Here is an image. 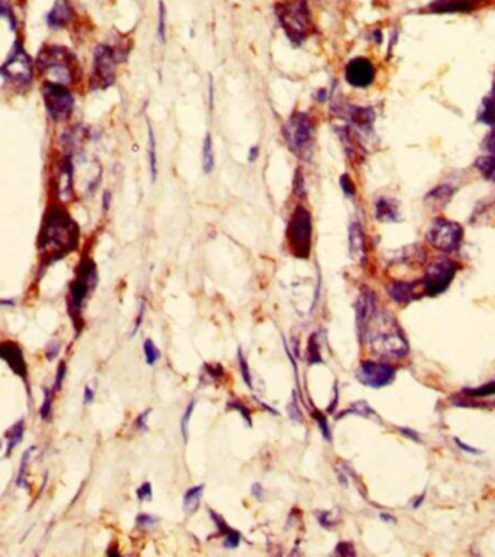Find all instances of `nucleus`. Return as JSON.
I'll list each match as a JSON object with an SVG mask.
<instances>
[{
	"instance_id": "1",
	"label": "nucleus",
	"mask_w": 495,
	"mask_h": 557,
	"mask_svg": "<svg viewBox=\"0 0 495 557\" xmlns=\"http://www.w3.org/2000/svg\"><path fill=\"white\" fill-rule=\"evenodd\" d=\"M79 241L80 229L72 216L60 206L49 207L38 241L44 264L48 266L72 254L77 249Z\"/></svg>"
},
{
	"instance_id": "2",
	"label": "nucleus",
	"mask_w": 495,
	"mask_h": 557,
	"mask_svg": "<svg viewBox=\"0 0 495 557\" xmlns=\"http://www.w3.org/2000/svg\"><path fill=\"white\" fill-rule=\"evenodd\" d=\"M361 334L368 340V344L380 356L384 357H403L409 353V344L401 330L397 328L394 320L378 312L368 321Z\"/></svg>"
},
{
	"instance_id": "3",
	"label": "nucleus",
	"mask_w": 495,
	"mask_h": 557,
	"mask_svg": "<svg viewBox=\"0 0 495 557\" xmlns=\"http://www.w3.org/2000/svg\"><path fill=\"white\" fill-rule=\"evenodd\" d=\"M35 64H37V68L41 73L47 76V81L60 83L64 86L74 83L81 71L74 54L68 48L60 45L44 47L40 51Z\"/></svg>"
},
{
	"instance_id": "4",
	"label": "nucleus",
	"mask_w": 495,
	"mask_h": 557,
	"mask_svg": "<svg viewBox=\"0 0 495 557\" xmlns=\"http://www.w3.org/2000/svg\"><path fill=\"white\" fill-rule=\"evenodd\" d=\"M275 13L287 38L295 47L302 45L316 31L307 0H279Z\"/></svg>"
},
{
	"instance_id": "5",
	"label": "nucleus",
	"mask_w": 495,
	"mask_h": 557,
	"mask_svg": "<svg viewBox=\"0 0 495 557\" xmlns=\"http://www.w3.org/2000/svg\"><path fill=\"white\" fill-rule=\"evenodd\" d=\"M97 285V269L96 264L90 258H83L77 268V275L68 286V296H67V310L70 317L74 323L76 334H80L83 329V307L84 302Z\"/></svg>"
},
{
	"instance_id": "6",
	"label": "nucleus",
	"mask_w": 495,
	"mask_h": 557,
	"mask_svg": "<svg viewBox=\"0 0 495 557\" xmlns=\"http://www.w3.org/2000/svg\"><path fill=\"white\" fill-rule=\"evenodd\" d=\"M281 135L293 155L305 163L311 161L316 147V127L306 112H294L281 128Z\"/></svg>"
},
{
	"instance_id": "7",
	"label": "nucleus",
	"mask_w": 495,
	"mask_h": 557,
	"mask_svg": "<svg viewBox=\"0 0 495 557\" xmlns=\"http://www.w3.org/2000/svg\"><path fill=\"white\" fill-rule=\"evenodd\" d=\"M287 242L293 257L298 259H307L311 252L313 222L309 209L297 206L287 225Z\"/></svg>"
},
{
	"instance_id": "8",
	"label": "nucleus",
	"mask_w": 495,
	"mask_h": 557,
	"mask_svg": "<svg viewBox=\"0 0 495 557\" xmlns=\"http://www.w3.org/2000/svg\"><path fill=\"white\" fill-rule=\"evenodd\" d=\"M0 76L5 83L15 88H28L33 80V61L24 45L16 41L3 64L0 65Z\"/></svg>"
},
{
	"instance_id": "9",
	"label": "nucleus",
	"mask_w": 495,
	"mask_h": 557,
	"mask_svg": "<svg viewBox=\"0 0 495 557\" xmlns=\"http://www.w3.org/2000/svg\"><path fill=\"white\" fill-rule=\"evenodd\" d=\"M127 58V54L119 49L100 44L93 52V68L90 76L92 90H106L113 86L116 80V67Z\"/></svg>"
},
{
	"instance_id": "10",
	"label": "nucleus",
	"mask_w": 495,
	"mask_h": 557,
	"mask_svg": "<svg viewBox=\"0 0 495 557\" xmlns=\"http://www.w3.org/2000/svg\"><path fill=\"white\" fill-rule=\"evenodd\" d=\"M41 93L45 109L52 120L64 122L73 115L76 100L68 86L45 80L41 87Z\"/></svg>"
},
{
	"instance_id": "11",
	"label": "nucleus",
	"mask_w": 495,
	"mask_h": 557,
	"mask_svg": "<svg viewBox=\"0 0 495 557\" xmlns=\"http://www.w3.org/2000/svg\"><path fill=\"white\" fill-rule=\"evenodd\" d=\"M428 241L433 248L441 250V252L452 254L456 252L462 245L464 229L453 220L439 218L433 220L428 230Z\"/></svg>"
},
{
	"instance_id": "12",
	"label": "nucleus",
	"mask_w": 495,
	"mask_h": 557,
	"mask_svg": "<svg viewBox=\"0 0 495 557\" xmlns=\"http://www.w3.org/2000/svg\"><path fill=\"white\" fill-rule=\"evenodd\" d=\"M457 271L455 262L449 259H436L428 269L423 278V290L428 296L435 297L445 293L452 284Z\"/></svg>"
},
{
	"instance_id": "13",
	"label": "nucleus",
	"mask_w": 495,
	"mask_h": 557,
	"mask_svg": "<svg viewBox=\"0 0 495 557\" xmlns=\"http://www.w3.org/2000/svg\"><path fill=\"white\" fill-rule=\"evenodd\" d=\"M357 376L361 384L371 388H382L394 381L396 371L390 365L381 362H362L358 368Z\"/></svg>"
},
{
	"instance_id": "14",
	"label": "nucleus",
	"mask_w": 495,
	"mask_h": 557,
	"mask_svg": "<svg viewBox=\"0 0 495 557\" xmlns=\"http://www.w3.org/2000/svg\"><path fill=\"white\" fill-rule=\"evenodd\" d=\"M345 80L352 87H369L375 80V67L368 58H353L345 67Z\"/></svg>"
},
{
	"instance_id": "15",
	"label": "nucleus",
	"mask_w": 495,
	"mask_h": 557,
	"mask_svg": "<svg viewBox=\"0 0 495 557\" xmlns=\"http://www.w3.org/2000/svg\"><path fill=\"white\" fill-rule=\"evenodd\" d=\"M0 359H3L17 376H21L29 391L28 365L25 361L22 348L15 342H10V340H8V342H0Z\"/></svg>"
},
{
	"instance_id": "16",
	"label": "nucleus",
	"mask_w": 495,
	"mask_h": 557,
	"mask_svg": "<svg viewBox=\"0 0 495 557\" xmlns=\"http://www.w3.org/2000/svg\"><path fill=\"white\" fill-rule=\"evenodd\" d=\"M339 115L345 116L353 128L362 132H371L374 128V123L377 115L373 107H364V106H348L346 109H341Z\"/></svg>"
},
{
	"instance_id": "17",
	"label": "nucleus",
	"mask_w": 495,
	"mask_h": 557,
	"mask_svg": "<svg viewBox=\"0 0 495 557\" xmlns=\"http://www.w3.org/2000/svg\"><path fill=\"white\" fill-rule=\"evenodd\" d=\"M377 297L369 289H362L358 300H357V325L358 329L362 332L368 321L373 318L377 313Z\"/></svg>"
},
{
	"instance_id": "18",
	"label": "nucleus",
	"mask_w": 495,
	"mask_h": 557,
	"mask_svg": "<svg viewBox=\"0 0 495 557\" xmlns=\"http://www.w3.org/2000/svg\"><path fill=\"white\" fill-rule=\"evenodd\" d=\"M47 24L52 29H61L73 19V8L70 0H56L54 6L47 15Z\"/></svg>"
},
{
	"instance_id": "19",
	"label": "nucleus",
	"mask_w": 495,
	"mask_h": 557,
	"mask_svg": "<svg viewBox=\"0 0 495 557\" xmlns=\"http://www.w3.org/2000/svg\"><path fill=\"white\" fill-rule=\"evenodd\" d=\"M349 255L355 262L361 265L365 264L366 259L365 236L364 230L358 222H352L349 226Z\"/></svg>"
},
{
	"instance_id": "20",
	"label": "nucleus",
	"mask_w": 495,
	"mask_h": 557,
	"mask_svg": "<svg viewBox=\"0 0 495 557\" xmlns=\"http://www.w3.org/2000/svg\"><path fill=\"white\" fill-rule=\"evenodd\" d=\"M375 219L381 223L398 222V203L394 199H388V197H378L375 200Z\"/></svg>"
},
{
	"instance_id": "21",
	"label": "nucleus",
	"mask_w": 495,
	"mask_h": 557,
	"mask_svg": "<svg viewBox=\"0 0 495 557\" xmlns=\"http://www.w3.org/2000/svg\"><path fill=\"white\" fill-rule=\"evenodd\" d=\"M414 282L407 281H394L387 286L388 296H390L396 302H409L414 298Z\"/></svg>"
},
{
	"instance_id": "22",
	"label": "nucleus",
	"mask_w": 495,
	"mask_h": 557,
	"mask_svg": "<svg viewBox=\"0 0 495 557\" xmlns=\"http://www.w3.org/2000/svg\"><path fill=\"white\" fill-rule=\"evenodd\" d=\"M478 120L488 127H495V86L489 90L480 106Z\"/></svg>"
},
{
	"instance_id": "23",
	"label": "nucleus",
	"mask_w": 495,
	"mask_h": 557,
	"mask_svg": "<svg viewBox=\"0 0 495 557\" xmlns=\"http://www.w3.org/2000/svg\"><path fill=\"white\" fill-rule=\"evenodd\" d=\"M25 433V420H17L8 431H6V456H10L15 447L19 444L24 439Z\"/></svg>"
},
{
	"instance_id": "24",
	"label": "nucleus",
	"mask_w": 495,
	"mask_h": 557,
	"mask_svg": "<svg viewBox=\"0 0 495 557\" xmlns=\"http://www.w3.org/2000/svg\"><path fill=\"white\" fill-rule=\"evenodd\" d=\"M452 193H453L452 186H439L426 195V202L429 204H433V207H441L449 202Z\"/></svg>"
},
{
	"instance_id": "25",
	"label": "nucleus",
	"mask_w": 495,
	"mask_h": 557,
	"mask_svg": "<svg viewBox=\"0 0 495 557\" xmlns=\"http://www.w3.org/2000/svg\"><path fill=\"white\" fill-rule=\"evenodd\" d=\"M202 163H203V171L206 174H210L215 170V152H213V140H211V135L207 134L203 142L202 148Z\"/></svg>"
},
{
	"instance_id": "26",
	"label": "nucleus",
	"mask_w": 495,
	"mask_h": 557,
	"mask_svg": "<svg viewBox=\"0 0 495 557\" xmlns=\"http://www.w3.org/2000/svg\"><path fill=\"white\" fill-rule=\"evenodd\" d=\"M204 490V485H197V487H193L190 488L186 495H184V511L187 514H191L197 510L199 504H200V499H202V494Z\"/></svg>"
},
{
	"instance_id": "27",
	"label": "nucleus",
	"mask_w": 495,
	"mask_h": 557,
	"mask_svg": "<svg viewBox=\"0 0 495 557\" xmlns=\"http://www.w3.org/2000/svg\"><path fill=\"white\" fill-rule=\"evenodd\" d=\"M475 167L484 175V178L495 183V155L488 154L485 156L478 158L475 163Z\"/></svg>"
},
{
	"instance_id": "28",
	"label": "nucleus",
	"mask_w": 495,
	"mask_h": 557,
	"mask_svg": "<svg viewBox=\"0 0 495 557\" xmlns=\"http://www.w3.org/2000/svg\"><path fill=\"white\" fill-rule=\"evenodd\" d=\"M148 142H149V172H151V183L154 184L158 177V161H156L155 135H154V131H152V127L149 122H148Z\"/></svg>"
},
{
	"instance_id": "29",
	"label": "nucleus",
	"mask_w": 495,
	"mask_h": 557,
	"mask_svg": "<svg viewBox=\"0 0 495 557\" xmlns=\"http://www.w3.org/2000/svg\"><path fill=\"white\" fill-rule=\"evenodd\" d=\"M35 451V446H32V447H29V449H26V451L24 452V455H22V459H21V466H19V471H17V478H16V485L19 488H22V487H25L26 485V481H25V476H26V469H28V462H29V458H31V453Z\"/></svg>"
},
{
	"instance_id": "30",
	"label": "nucleus",
	"mask_w": 495,
	"mask_h": 557,
	"mask_svg": "<svg viewBox=\"0 0 495 557\" xmlns=\"http://www.w3.org/2000/svg\"><path fill=\"white\" fill-rule=\"evenodd\" d=\"M293 193H294V195L298 197V199H303V197L306 195V183H305V175H303L302 168H297L294 172Z\"/></svg>"
},
{
	"instance_id": "31",
	"label": "nucleus",
	"mask_w": 495,
	"mask_h": 557,
	"mask_svg": "<svg viewBox=\"0 0 495 557\" xmlns=\"http://www.w3.org/2000/svg\"><path fill=\"white\" fill-rule=\"evenodd\" d=\"M165 16H167V12H165V6H164V2L163 0H160V5H158V28H156V35H158V38H160V42L161 44H164L165 42V37H167V33H165Z\"/></svg>"
},
{
	"instance_id": "32",
	"label": "nucleus",
	"mask_w": 495,
	"mask_h": 557,
	"mask_svg": "<svg viewBox=\"0 0 495 557\" xmlns=\"http://www.w3.org/2000/svg\"><path fill=\"white\" fill-rule=\"evenodd\" d=\"M54 389H49L45 388L44 389V403L40 408V416L42 420H48L51 416V410H52V400H54Z\"/></svg>"
},
{
	"instance_id": "33",
	"label": "nucleus",
	"mask_w": 495,
	"mask_h": 557,
	"mask_svg": "<svg viewBox=\"0 0 495 557\" xmlns=\"http://www.w3.org/2000/svg\"><path fill=\"white\" fill-rule=\"evenodd\" d=\"M0 17H6V19L9 21V25H10L12 31L16 29V25H17L16 15L13 12V8H12L9 0H0Z\"/></svg>"
},
{
	"instance_id": "34",
	"label": "nucleus",
	"mask_w": 495,
	"mask_h": 557,
	"mask_svg": "<svg viewBox=\"0 0 495 557\" xmlns=\"http://www.w3.org/2000/svg\"><path fill=\"white\" fill-rule=\"evenodd\" d=\"M317 334H311L310 340H309V348H307V356H309V361L310 364H317V362H322V356H320V350H319V344H317L316 340Z\"/></svg>"
},
{
	"instance_id": "35",
	"label": "nucleus",
	"mask_w": 495,
	"mask_h": 557,
	"mask_svg": "<svg viewBox=\"0 0 495 557\" xmlns=\"http://www.w3.org/2000/svg\"><path fill=\"white\" fill-rule=\"evenodd\" d=\"M144 353H145V357H147V362H148L149 365L155 364V362L158 361V359H160V356H161L160 350L156 349V346L154 345V342H152L151 339L145 340V344H144Z\"/></svg>"
},
{
	"instance_id": "36",
	"label": "nucleus",
	"mask_w": 495,
	"mask_h": 557,
	"mask_svg": "<svg viewBox=\"0 0 495 557\" xmlns=\"http://www.w3.org/2000/svg\"><path fill=\"white\" fill-rule=\"evenodd\" d=\"M465 392L468 395H472V397H488V395L495 394V381L475 389H465Z\"/></svg>"
},
{
	"instance_id": "37",
	"label": "nucleus",
	"mask_w": 495,
	"mask_h": 557,
	"mask_svg": "<svg viewBox=\"0 0 495 557\" xmlns=\"http://www.w3.org/2000/svg\"><path fill=\"white\" fill-rule=\"evenodd\" d=\"M238 361H239L241 373H242V376H243V381H245V384H246L248 387H250V388H252V380H251L250 366H248V362H246V359H245V356H243V353H242V350H241V349L238 350Z\"/></svg>"
},
{
	"instance_id": "38",
	"label": "nucleus",
	"mask_w": 495,
	"mask_h": 557,
	"mask_svg": "<svg viewBox=\"0 0 495 557\" xmlns=\"http://www.w3.org/2000/svg\"><path fill=\"white\" fill-rule=\"evenodd\" d=\"M339 186H341L342 191H343L348 197H353V195L357 194L355 184H353L352 178H350L348 174H342V175L339 177Z\"/></svg>"
},
{
	"instance_id": "39",
	"label": "nucleus",
	"mask_w": 495,
	"mask_h": 557,
	"mask_svg": "<svg viewBox=\"0 0 495 557\" xmlns=\"http://www.w3.org/2000/svg\"><path fill=\"white\" fill-rule=\"evenodd\" d=\"M313 419L317 421V424H319V427H320V431H322L323 437H325L327 442H330V439H332V435H330V428H329V424H327V420H326V417L322 414V412H319V411H314V412H313Z\"/></svg>"
},
{
	"instance_id": "40",
	"label": "nucleus",
	"mask_w": 495,
	"mask_h": 557,
	"mask_svg": "<svg viewBox=\"0 0 495 557\" xmlns=\"http://www.w3.org/2000/svg\"><path fill=\"white\" fill-rule=\"evenodd\" d=\"M350 411H352V412H357V414L364 416V417H366V416H375L374 410L371 408L365 401H358V403H355V404H352Z\"/></svg>"
},
{
	"instance_id": "41",
	"label": "nucleus",
	"mask_w": 495,
	"mask_h": 557,
	"mask_svg": "<svg viewBox=\"0 0 495 557\" xmlns=\"http://www.w3.org/2000/svg\"><path fill=\"white\" fill-rule=\"evenodd\" d=\"M65 375H67V365H65V362L64 361H61L60 362V365H58V368H57V373H56V381H54V389L56 392L57 391H60L61 388H63V384H64V380H65Z\"/></svg>"
},
{
	"instance_id": "42",
	"label": "nucleus",
	"mask_w": 495,
	"mask_h": 557,
	"mask_svg": "<svg viewBox=\"0 0 495 557\" xmlns=\"http://www.w3.org/2000/svg\"><path fill=\"white\" fill-rule=\"evenodd\" d=\"M226 538H225V547H227V549H235V547H238V544H239V542H241V534L238 533V531H235V530H229L226 534Z\"/></svg>"
},
{
	"instance_id": "43",
	"label": "nucleus",
	"mask_w": 495,
	"mask_h": 557,
	"mask_svg": "<svg viewBox=\"0 0 495 557\" xmlns=\"http://www.w3.org/2000/svg\"><path fill=\"white\" fill-rule=\"evenodd\" d=\"M193 410H194V401H191V403L188 404V407H187V410H186V412H184V416H183V420H181V433H183L184 442H187V437H188V436H187L188 421H190V417H191Z\"/></svg>"
},
{
	"instance_id": "44",
	"label": "nucleus",
	"mask_w": 495,
	"mask_h": 557,
	"mask_svg": "<svg viewBox=\"0 0 495 557\" xmlns=\"http://www.w3.org/2000/svg\"><path fill=\"white\" fill-rule=\"evenodd\" d=\"M319 523H320L325 528H332L336 523H339V518H338V517L333 518V517H332V512L325 511V512H320V514H319Z\"/></svg>"
},
{
	"instance_id": "45",
	"label": "nucleus",
	"mask_w": 495,
	"mask_h": 557,
	"mask_svg": "<svg viewBox=\"0 0 495 557\" xmlns=\"http://www.w3.org/2000/svg\"><path fill=\"white\" fill-rule=\"evenodd\" d=\"M293 403L289 405V412H290V417L295 421H302L303 416H302V411H300L298 405H297V397H295V392H293Z\"/></svg>"
},
{
	"instance_id": "46",
	"label": "nucleus",
	"mask_w": 495,
	"mask_h": 557,
	"mask_svg": "<svg viewBox=\"0 0 495 557\" xmlns=\"http://www.w3.org/2000/svg\"><path fill=\"white\" fill-rule=\"evenodd\" d=\"M334 551L338 554H341V556H355L357 554L353 546L350 543H346V542H341L338 546H336Z\"/></svg>"
},
{
	"instance_id": "47",
	"label": "nucleus",
	"mask_w": 495,
	"mask_h": 557,
	"mask_svg": "<svg viewBox=\"0 0 495 557\" xmlns=\"http://www.w3.org/2000/svg\"><path fill=\"white\" fill-rule=\"evenodd\" d=\"M138 498L140 501H144V499L149 501L152 498V488H151L149 482H145V483L140 485V488L138 490Z\"/></svg>"
},
{
	"instance_id": "48",
	"label": "nucleus",
	"mask_w": 495,
	"mask_h": 557,
	"mask_svg": "<svg viewBox=\"0 0 495 557\" xmlns=\"http://www.w3.org/2000/svg\"><path fill=\"white\" fill-rule=\"evenodd\" d=\"M227 405L231 407V408H235V410H238V411L241 412V414H242V417H243V419H245L248 423L251 424V414H250V411H248V408H246L243 404H241L239 401H231V403H229Z\"/></svg>"
},
{
	"instance_id": "49",
	"label": "nucleus",
	"mask_w": 495,
	"mask_h": 557,
	"mask_svg": "<svg viewBox=\"0 0 495 557\" xmlns=\"http://www.w3.org/2000/svg\"><path fill=\"white\" fill-rule=\"evenodd\" d=\"M60 352V344L58 342H51L47 348H45V356L48 361H54Z\"/></svg>"
},
{
	"instance_id": "50",
	"label": "nucleus",
	"mask_w": 495,
	"mask_h": 557,
	"mask_svg": "<svg viewBox=\"0 0 495 557\" xmlns=\"http://www.w3.org/2000/svg\"><path fill=\"white\" fill-rule=\"evenodd\" d=\"M136 523H138L139 526H143V527H148V526H152V524L155 523V518L151 517V515H148V514H140V515H138V518H136Z\"/></svg>"
},
{
	"instance_id": "51",
	"label": "nucleus",
	"mask_w": 495,
	"mask_h": 557,
	"mask_svg": "<svg viewBox=\"0 0 495 557\" xmlns=\"http://www.w3.org/2000/svg\"><path fill=\"white\" fill-rule=\"evenodd\" d=\"M215 107V87H213V77H209V109L213 111Z\"/></svg>"
},
{
	"instance_id": "52",
	"label": "nucleus",
	"mask_w": 495,
	"mask_h": 557,
	"mask_svg": "<svg viewBox=\"0 0 495 557\" xmlns=\"http://www.w3.org/2000/svg\"><path fill=\"white\" fill-rule=\"evenodd\" d=\"M484 142H485V143H484L485 150H487L489 154L495 155V132L489 134Z\"/></svg>"
},
{
	"instance_id": "53",
	"label": "nucleus",
	"mask_w": 495,
	"mask_h": 557,
	"mask_svg": "<svg viewBox=\"0 0 495 557\" xmlns=\"http://www.w3.org/2000/svg\"><path fill=\"white\" fill-rule=\"evenodd\" d=\"M111 203H112V193L106 190L103 191V202H102L104 211H108L111 209Z\"/></svg>"
},
{
	"instance_id": "54",
	"label": "nucleus",
	"mask_w": 495,
	"mask_h": 557,
	"mask_svg": "<svg viewBox=\"0 0 495 557\" xmlns=\"http://www.w3.org/2000/svg\"><path fill=\"white\" fill-rule=\"evenodd\" d=\"M149 411H151V410H147V411L144 412V414H140V416L138 417V420H136V426H138V428H139V430H147V419H148Z\"/></svg>"
},
{
	"instance_id": "55",
	"label": "nucleus",
	"mask_w": 495,
	"mask_h": 557,
	"mask_svg": "<svg viewBox=\"0 0 495 557\" xmlns=\"http://www.w3.org/2000/svg\"><path fill=\"white\" fill-rule=\"evenodd\" d=\"M327 96H329V93H327V90L326 88H319L316 92V96H314V99L319 102V103H325L326 100H327Z\"/></svg>"
},
{
	"instance_id": "56",
	"label": "nucleus",
	"mask_w": 495,
	"mask_h": 557,
	"mask_svg": "<svg viewBox=\"0 0 495 557\" xmlns=\"http://www.w3.org/2000/svg\"><path fill=\"white\" fill-rule=\"evenodd\" d=\"M95 400V391L90 387L84 388V404H90Z\"/></svg>"
},
{
	"instance_id": "57",
	"label": "nucleus",
	"mask_w": 495,
	"mask_h": 557,
	"mask_svg": "<svg viewBox=\"0 0 495 557\" xmlns=\"http://www.w3.org/2000/svg\"><path fill=\"white\" fill-rule=\"evenodd\" d=\"M258 156H259V147L255 145L250 150V154H248V161H250V163H255Z\"/></svg>"
},
{
	"instance_id": "58",
	"label": "nucleus",
	"mask_w": 495,
	"mask_h": 557,
	"mask_svg": "<svg viewBox=\"0 0 495 557\" xmlns=\"http://www.w3.org/2000/svg\"><path fill=\"white\" fill-rule=\"evenodd\" d=\"M144 310H145V302L140 304L139 314H138V318H136V323H135V330H133V333H132V334H135V333H136V330H138V329H139V326H140V321H143V316H144Z\"/></svg>"
},
{
	"instance_id": "59",
	"label": "nucleus",
	"mask_w": 495,
	"mask_h": 557,
	"mask_svg": "<svg viewBox=\"0 0 495 557\" xmlns=\"http://www.w3.org/2000/svg\"><path fill=\"white\" fill-rule=\"evenodd\" d=\"M252 495H254L257 499H262V498H263V490H262L261 485H258V483L254 485V487H252Z\"/></svg>"
},
{
	"instance_id": "60",
	"label": "nucleus",
	"mask_w": 495,
	"mask_h": 557,
	"mask_svg": "<svg viewBox=\"0 0 495 557\" xmlns=\"http://www.w3.org/2000/svg\"><path fill=\"white\" fill-rule=\"evenodd\" d=\"M455 442H456V444H457L459 447H461V449H464V451H466V452H469V453H478V452H476V451H475V449H473V447H469V446H466V444L461 443V442H459L457 439H455Z\"/></svg>"
},
{
	"instance_id": "61",
	"label": "nucleus",
	"mask_w": 495,
	"mask_h": 557,
	"mask_svg": "<svg viewBox=\"0 0 495 557\" xmlns=\"http://www.w3.org/2000/svg\"><path fill=\"white\" fill-rule=\"evenodd\" d=\"M404 435H407V436H410V437H413L414 440H417L419 442V436L416 435V433H413L412 430H409V428H400Z\"/></svg>"
},
{
	"instance_id": "62",
	"label": "nucleus",
	"mask_w": 495,
	"mask_h": 557,
	"mask_svg": "<svg viewBox=\"0 0 495 557\" xmlns=\"http://www.w3.org/2000/svg\"><path fill=\"white\" fill-rule=\"evenodd\" d=\"M13 300H0V305H13Z\"/></svg>"
},
{
	"instance_id": "63",
	"label": "nucleus",
	"mask_w": 495,
	"mask_h": 557,
	"mask_svg": "<svg viewBox=\"0 0 495 557\" xmlns=\"http://www.w3.org/2000/svg\"><path fill=\"white\" fill-rule=\"evenodd\" d=\"M381 518H382V519H390V521H394V518H391L390 515H385V514H382V515H381Z\"/></svg>"
}]
</instances>
